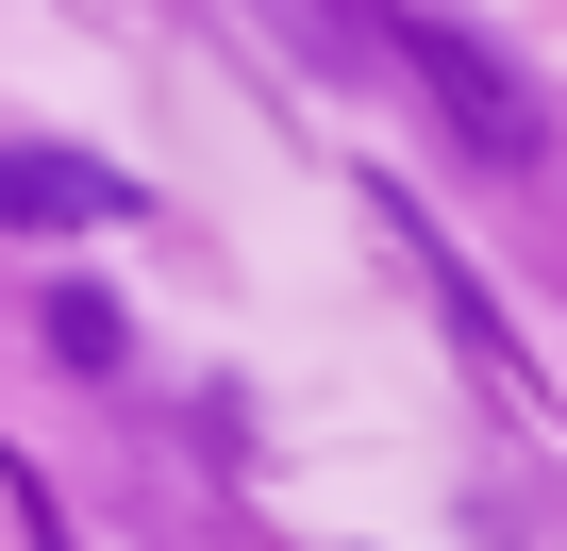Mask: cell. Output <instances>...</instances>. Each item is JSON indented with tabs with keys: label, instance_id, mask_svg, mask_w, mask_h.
I'll list each match as a JSON object with an SVG mask.
<instances>
[{
	"label": "cell",
	"instance_id": "cell-1",
	"mask_svg": "<svg viewBox=\"0 0 567 551\" xmlns=\"http://www.w3.org/2000/svg\"><path fill=\"white\" fill-rule=\"evenodd\" d=\"M0 217H34V234H84V217H134V184L101 151H34V134H0Z\"/></svg>",
	"mask_w": 567,
	"mask_h": 551
},
{
	"label": "cell",
	"instance_id": "cell-2",
	"mask_svg": "<svg viewBox=\"0 0 567 551\" xmlns=\"http://www.w3.org/2000/svg\"><path fill=\"white\" fill-rule=\"evenodd\" d=\"M51 351H68V368H117V302L68 285V302H51Z\"/></svg>",
	"mask_w": 567,
	"mask_h": 551
}]
</instances>
